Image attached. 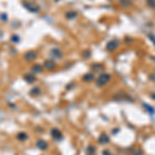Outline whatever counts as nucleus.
I'll return each mask as SVG.
<instances>
[{
  "instance_id": "7",
  "label": "nucleus",
  "mask_w": 155,
  "mask_h": 155,
  "mask_svg": "<svg viewBox=\"0 0 155 155\" xmlns=\"http://www.w3.org/2000/svg\"><path fill=\"white\" fill-rule=\"evenodd\" d=\"M93 79H94V75L92 73H87L83 76V80L85 82H91V81H93Z\"/></svg>"
},
{
  "instance_id": "4",
  "label": "nucleus",
  "mask_w": 155,
  "mask_h": 155,
  "mask_svg": "<svg viewBox=\"0 0 155 155\" xmlns=\"http://www.w3.org/2000/svg\"><path fill=\"white\" fill-rule=\"evenodd\" d=\"M37 147L40 149V150H46L48 148V144L46 141H43V140H38L37 141Z\"/></svg>"
},
{
  "instance_id": "12",
  "label": "nucleus",
  "mask_w": 155,
  "mask_h": 155,
  "mask_svg": "<svg viewBox=\"0 0 155 155\" xmlns=\"http://www.w3.org/2000/svg\"><path fill=\"white\" fill-rule=\"evenodd\" d=\"M120 3H121V5L129 6L131 4V1H130V0H120Z\"/></svg>"
},
{
  "instance_id": "1",
  "label": "nucleus",
  "mask_w": 155,
  "mask_h": 155,
  "mask_svg": "<svg viewBox=\"0 0 155 155\" xmlns=\"http://www.w3.org/2000/svg\"><path fill=\"white\" fill-rule=\"evenodd\" d=\"M111 79V75L108 74V73H101L100 75L98 76L97 79V86L101 87V86H105Z\"/></svg>"
},
{
  "instance_id": "8",
  "label": "nucleus",
  "mask_w": 155,
  "mask_h": 155,
  "mask_svg": "<svg viewBox=\"0 0 155 155\" xmlns=\"http://www.w3.org/2000/svg\"><path fill=\"white\" fill-rule=\"evenodd\" d=\"M45 66H46L48 69H53V68L55 67V63H54L52 60H48V61H46Z\"/></svg>"
},
{
  "instance_id": "14",
  "label": "nucleus",
  "mask_w": 155,
  "mask_h": 155,
  "mask_svg": "<svg viewBox=\"0 0 155 155\" xmlns=\"http://www.w3.org/2000/svg\"><path fill=\"white\" fill-rule=\"evenodd\" d=\"M31 93H32V95H38V94H40L39 88H34V89H32L31 90Z\"/></svg>"
},
{
  "instance_id": "15",
  "label": "nucleus",
  "mask_w": 155,
  "mask_h": 155,
  "mask_svg": "<svg viewBox=\"0 0 155 155\" xmlns=\"http://www.w3.org/2000/svg\"><path fill=\"white\" fill-rule=\"evenodd\" d=\"M32 69H34V71H35V72H40V71H41L40 69H42V68L40 67L39 65H35V66H34V67H33Z\"/></svg>"
},
{
  "instance_id": "3",
  "label": "nucleus",
  "mask_w": 155,
  "mask_h": 155,
  "mask_svg": "<svg viewBox=\"0 0 155 155\" xmlns=\"http://www.w3.org/2000/svg\"><path fill=\"white\" fill-rule=\"evenodd\" d=\"M117 47H118V41L117 40H111V41L108 42V45H107V50L114 51Z\"/></svg>"
},
{
  "instance_id": "16",
  "label": "nucleus",
  "mask_w": 155,
  "mask_h": 155,
  "mask_svg": "<svg viewBox=\"0 0 155 155\" xmlns=\"http://www.w3.org/2000/svg\"><path fill=\"white\" fill-rule=\"evenodd\" d=\"M104 152H105V153H104V155H111V153H110V151H107V150H105Z\"/></svg>"
},
{
  "instance_id": "11",
  "label": "nucleus",
  "mask_w": 155,
  "mask_h": 155,
  "mask_svg": "<svg viewBox=\"0 0 155 155\" xmlns=\"http://www.w3.org/2000/svg\"><path fill=\"white\" fill-rule=\"evenodd\" d=\"M86 152H87V154H88V155H93V154H94V152H95V148H94L93 146H88V148H87Z\"/></svg>"
},
{
  "instance_id": "6",
  "label": "nucleus",
  "mask_w": 155,
  "mask_h": 155,
  "mask_svg": "<svg viewBox=\"0 0 155 155\" xmlns=\"http://www.w3.org/2000/svg\"><path fill=\"white\" fill-rule=\"evenodd\" d=\"M109 141H110V139H109V137L106 136V135H101L100 137H99V139H98V142L100 143L101 145H106V144L109 143Z\"/></svg>"
},
{
  "instance_id": "13",
  "label": "nucleus",
  "mask_w": 155,
  "mask_h": 155,
  "mask_svg": "<svg viewBox=\"0 0 155 155\" xmlns=\"http://www.w3.org/2000/svg\"><path fill=\"white\" fill-rule=\"evenodd\" d=\"M147 5L151 8H155V0H147Z\"/></svg>"
},
{
  "instance_id": "9",
  "label": "nucleus",
  "mask_w": 155,
  "mask_h": 155,
  "mask_svg": "<svg viewBox=\"0 0 155 155\" xmlns=\"http://www.w3.org/2000/svg\"><path fill=\"white\" fill-rule=\"evenodd\" d=\"M25 81H26L27 83H33V82L35 81V76L32 75V74H27V75L25 76Z\"/></svg>"
},
{
  "instance_id": "5",
  "label": "nucleus",
  "mask_w": 155,
  "mask_h": 155,
  "mask_svg": "<svg viewBox=\"0 0 155 155\" xmlns=\"http://www.w3.org/2000/svg\"><path fill=\"white\" fill-rule=\"evenodd\" d=\"M36 58V53L35 52H28L26 55H25V59L27 61H32Z\"/></svg>"
},
{
  "instance_id": "2",
  "label": "nucleus",
  "mask_w": 155,
  "mask_h": 155,
  "mask_svg": "<svg viewBox=\"0 0 155 155\" xmlns=\"http://www.w3.org/2000/svg\"><path fill=\"white\" fill-rule=\"evenodd\" d=\"M51 135H52V138L55 139V140H61L62 139V135H61V132L57 129V128H53L51 130Z\"/></svg>"
},
{
  "instance_id": "10",
  "label": "nucleus",
  "mask_w": 155,
  "mask_h": 155,
  "mask_svg": "<svg viewBox=\"0 0 155 155\" xmlns=\"http://www.w3.org/2000/svg\"><path fill=\"white\" fill-rule=\"evenodd\" d=\"M17 138H18V140L19 141H25V140H27V135L25 134V132H20V134L17 136Z\"/></svg>"
}]
</instances>
